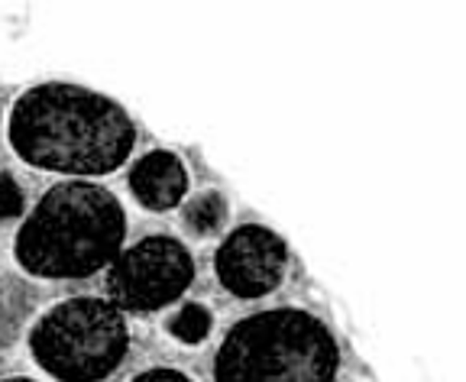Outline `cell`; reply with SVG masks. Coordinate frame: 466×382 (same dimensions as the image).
<instances>
[{"label": "cell", "mask_w": 466, "mask_h": 382, "mask_svg": "<svg viewBox=\"0 0 466 382\" xmlns=\"http://www.w3.org/2000/svg\"><path fill=\"white\" fill-rule=\"evenodd\" d=\"M130 382H195L185 369H175V367H153V369H143L139 376H133Z\"/></svg>", "instance_id": "cell-11"}, {"label": "cell", "mask_w": 466, "mask_h": 382, "mask_svg": "<svg viewBox=\"0 0 466 382\" xmlns=\"http://www.w3.org/2000/svg\"><path fill=\"white\" fill-rule=\"evenodd\" d=\"M227 214L230 207L220 191H198V195H188L182 205V227L191 236H214L224 230Z\"/></svg>", "instance_id": "cell-8"}, {"label": "cell", "mask_w": 466, "mask_h": 382, "mask_svg": "<svg viewBox=\"0 0 466 382\" xmlns=\"http://www.w3.org/2000/svg\"><path fill=\"white\" fill-rule=\"evenodd\" d=\"M285 272H289V243L262 224L233 227L214 253V276L237 302H256L272 295L285 282Z\"/></svg>", "instance_id": "cell-6"}, {"label": "cell", "mask_w": 466, "mask_h": 382, "mask_svg": "<svg viewBox=\"0 0 466 382\" xmlns=\"http://www.w3.org/2000/svg\"><path fill=\"white\" fill-rule=\"evenodd\" d=\"M0 382H39V379H29V376H10V379H0Z\"/></svg>", "instance_id": "cell-12"}, {"label": "cell", "mask_w": 466, "mask_h": 382, "mask_svg": "<svg viewBox=\"0 0 466 382\" xmlns=\"http://www.w3.org/2000/svg\"><path fill=\"white\" fill-rule=\"evenodd\" d=\"M26 217V195L10 172H0V221H23Z\"/></svg>", "instance_id": "cell-10"}, {"label": "cell", "mask_w": 466, "mask_h": 382, "mask_svg": "<svg viewBox=\"0 0 466 382\" xmlns=\"http://www.w3.org/2000/svg\"><path fill=\"white\" fill-rule=\"evenodd\" d=\"M127 246V207L101 182L62 178L43 191L14 234V259L26 276L91 279Z\"/></svg>", "instance_id": "cell-2"}, {"label": "cell", "mask_w": 466, "mask_h": 382, "mask_svg": "<svg viewBox=\"0 0 466 382\" xmlns=\"http://www.w3.org/2000/svg\"><path fill=\"white\" fill-rule=\"evenodd\" d=\"M195 272V256L178 236L149 234L124 246L107 266V302L124 315H156L182 302Z\"/></svg>", "instance_id": "cell-5"}, {"label": "cell", "mask_w": 466, "mask_h": 382, "mask_svg": "<svg viewBox=\"0 0 466 382\" xmlns=\"http://www.w3.org/2000/svg\"><path fill=\"white\" fill-rule=\"evenodd\" d=\"M214 327L211 308H204L201 302H185L182 308L168 317V334L182 344H204Z\"/></svg>", "instance_id": "cell-9"}, {"label": "cell", "mask_w": 466, "mask_h": 382, "mask_svg": "<svg viewBox=\"0 0 466 382\" xmlns=\"http://www.w3.org/2000/svg\"><path fill=\"white\" fill-rule=\"evenodd\" d=\"M214 382H337L340 344L305 308H262L224 334L214 353Z\"/></svg>", "instance_id": "cell-3"}, {"label": "cell", "mask_w": 466, "mask_h": 382, "mask_svg": "<svg viewBox=\"0 0 466 382\" xmlns=\"http://www.w3.org/2000/svg\"><path fill=\"white\" fill-rule=\"evenodd\" d=\"M127 185H130V195L139 207L153 214H166L185 205L191 178L182 156L168 153V149H149L130 166Z\"/></svg>", "instance_id": "cell-7"}, {"label": "cell", "mask_w": 466, "mask_h": 382, "mask_svg": "<svg viewBox=\"0 0 466 382\" xmlns=\"http://www.w3.org/2000/svg\"><path fill=\"white\" fill-rule=\"evenodd\" d=\"M26 344L36 369L49 379L104 382L130 353V324L107 298L75 295L33 321Z\"/></svg>", "instance_id": "cell-4"}, {"label": "cell", "mask_w": 466, "mask_h": 382, "mask_svg": "<svg viewBox=\"0 0 466 382\" xmlns=\"http://www.w3.org/2000/svg\"><path fill=\"white\" fill-rule=\"evenodd\" d=\"M7 143L29 169L97 182L124 169L137 146V124L124 104L75 81H43L14 101Z\"/></svg>", "instance_id": "cell-1"}]
</instances>
